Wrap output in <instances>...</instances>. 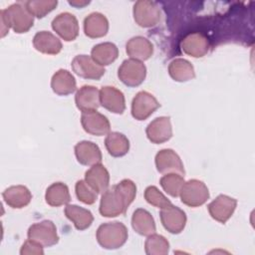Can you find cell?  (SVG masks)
I'll return each mask as SVG.
<instances>
[{
	"label": "cell",
	"mask_w": 255,
	"mask_h": 255,
	"mask_svg": "<svg viewBox=\"0 0 255 255\" xmlns=\"http://www.w3.org/2000/svg\"><path fill=\"white\" fill-rule=\"evenodd\" d=\"M182 51L194 58L203 57L209 50L208 39L201 33H190L181 42Z\"/></svg>",
	"instance_id": "17"
},
{
	"label": "cell",
	"mask_w": 255,
	"mask_h": 255,
	"mask_svg": "<svg viewBox=\"0 0 255 255\" xmlns=\"http://www.w3.org/2000/svg\"><path fill=\"white\" fill-rule=\"evenodd\" d=\"M119 56L118 47L111 43L105 42L94 46L91 52L92 59L100 66H108L112 64Z\"/></svg>",
	"instance_id": "27"
},
{
	"label": "cell",
	"mask_w": 255,
	"mask_h": 255,
	"mask_svg": "<svg viewBox=\"0 0 255 255\" xmlns=\"http://www.w3.org/2000/svg\"><path fill=\"white\" fill-rule=\"evenodd\" d=\"M85 180L98 193H104L109 188L110 173L103 164L97 163L86 171Z\"/></svg>",
	"instance_id": "19"
},
{
	"label": "cell",
	"mask_w": 255,
	"mask_h": 255,
	"mask_svg": "<svg viewBox=\"0 0 255 255\" xmlns=\"http://www.w3.org/2000/svg\"><path fill=\"white\" fill-rule=\"evenodd\" d=\"M131 226L133 230L143 236H148L155 232V223L151 214L142 208L136 209L131 217Z\"/></svg>",
	"instance_id": "26"
},
{
	"label": "cell",
	"mask_w": 255,
	"mask_h": 255,
	"mask_svg": "<svg viewBox=\"0 0 255 255\" xmlns=\"http://www.w3.org/2000/svg\"><path fill=\"white\" fill-rule=\"evenodd\" d=\"M144 250L148 255H164L168 253L169 243L162 235L152 233L145 240Z\"/></svg>",
	"instance_id": "32"
},
{
	"label": "cell",
	"mask_w": 255,
	"mask_h": 255,
	"mask_svg": "<svg viewBox=\"0 0 255 255\" xmlns=\"http://www.w3.org/2000/svg\"><path fill=\"white\" fill-rule=\"evenodd\" d=\"M53 30L65 41H73L79 34V24L77 18L69 13L59 14L52 21Z\"/></svg>",
	"instance_id": "11"
},
{
	"label": "cell",
	"mask_w": 255,
	"mask_h": 255,
	"mask_svg": "<svg viewBox=\"0 0 255 255\" xmlns=\"http://www.w3.org/2000/svg\"><path fill=\"white\" fill-rule=\"evenodd\" d=\"M136 194V186L130 179H123L102 195L100 213L105 217L125 214Z\"/></svg>",
	"instance_id": "1"
},
{
	"label": "cell",
	"mask_w": 255,
	"mask_h": 255,
	"mask_svg": "<svg viewBox=\"0 0 255 255\" xmlns=\"http://www.w3.org/2000/svg\"><path fill=\"white\" fill-rule=\"evenodd\" d=\"M144 198L149 204H151L155 207H158L160 209L168 207L172 204L170 202V200L167 197H165L164 194L162 192H160L157 187H155L153 185L145 188Z\"/></svg>",
	"instance_id": "35"
},
{
	"label": "cell",
	"mask_w": 255,
	"mask_h": 255,
	"mask_svg": "<svg viewBox=\"0 0 255 255\" xmlns=\"http://www.w3.org/2000/svg\"><path fill=\"white\" fill-rule=\"evenodd\" d=\"M98 243L105 249H118L128 239V229L122 222H108L99 226L97 230Z\"/></svg>",
	"instance_id": "3"
},
{
	"label": "cell",
	"mask_w": 255,
	"mask_h": 255,
	"mask_svg": "<svg viewBox=\"0 0 255 255\" xmlns=\"http://www.w3.org/2000/svg\"><path fill=\"white\" fill-rule=\"evenodd\" d=\"M169 76L176 82H187L195 77L193 66L185 59H175L168 66Z\"/></svg>",
	"instance_id": "29"
},
{
	"label": "cell",
	"mask_w": 255,
	"mask_h": 255,
	"mask_svg": "<svg viewBox=\"0 0 255 255\" xmlns=\"http://www.w3.org/2000/svg\"><path fill=\"white\" fill-rule=\"evenodd\" d=\"M5 202L12 208H23L27 206L32 194L30 190L24 185H13L6 188L2 194Z\"/></svg>",
	"instance_id": "22"
},
{
	"label": "cell",
	"mask_w": 255,
	"mask_h": 255,
	"mask_svg": "<svg viewBox=\"0 0 255 255\" xmlns=\"http://www.w3.org/2000/svg\"><path fill=\"white\" fill-rule=\"evenodd\" d=\"M158 101L145 91L138 92L131 102V115L137 121L146 120L159 108Z\"/></svg>",
	"instance_id": "8"
},
{
	"label": "cell",
	"mask_w": 255,
	"mask_h": 255,
	"mask_svg": "<svg viewBox=\"0 0 255 255\" xmlns=\"http://www.w3.org/2000/svg\"><path fill=\"white\" fill-rule=\"evenodd\" d=\"M100 103L105 109L114 114H123L126 109L124 94L112 86H105L100 90Z\"/></svg>",
	"instance_id": "15"
},
{
	"label": "cell",
	"mask_w": 255,
	"mask_h": 255,
	"mask_svg": "<svg viewBox=\"0 0 255 255\" xmlns=\"http://www.w3.org/2000/svg\"><path fill=\"white\" fill-rule=\"evenodd\" d=\"M1 37H4L9 28H12L16 33H26L33 26L34 18L26 7L20 3H15L1 10Z\"/></svg>",
	"instance_id": "2"
},
{
	"label": "cell",
	"mask_w": 255,
	"mask_h": 255,
	"mask_svg": "<svg viewBox=\"0 0 255 255\" xmlns=\"http://www.w3.org/2000/svg\"><path fill=\"white\" fill-rule=\"evenodd\" d=\"M58 2L55 0H38V1H27L25 3V7L27 10L30 12V14L34 17L37 18H43L45 17L48 13L53 11Z\"/></svg>",
	"instance_id": "34"
},
{
	"label": "cell",
	"mask_w": 255,
	"mask_h": 255,
	"mask_svg": "<svg viewBox=\"0 0 255 255\" xmlns=\"http://www.w3.org/2000/svg\"><path fill=\"white\" fill-rule=\"evenodd\" d=\"M66 217L71 220L78 230L89 228L94 220L92 212L78 205H67L65 208Z\"/></svg>",
	"instance_id": "28"
},
{
	"label": "cell",
	"mask_w": 255,
	"mask_h": 255,
	"mask_svg": "<svg viewBox=\"0 0 255 255\" xmlns=\"http://www.w3.org/2000/svg\"><path fill=\"white\" fill-rule=\"evenodd\" d=\"M77 108L84 112L97 111L100 107V91L94 86H83L80 88L75 96Z\"/></svg>",
	"instance_id": "18"
},
{
	"label": "cell",
	"mask_w": 255,
	"mask_h": 255,
	"mask_svg": "<svg viewBox=\"0 0 255 255\" xmlns=\"http://www.w3.org/2000/svg\"><path fill=\"white\" fill-rule=\"evenodd\" d=\"M146 136L152 143H162L172 136V128L168 117L154 119L146 128Z\"/></svg>",
	"instance_id": "16"
},
{
	"label": "cell",
	"mask_w": 255,
	"mask_h": 255,
	"mask_svg": "<svg viewBox=\"0 0 255 255\" xmlns=\"http://www.w3.org/2000/svg\"><path fill=\"white\" fill-rule=\"evenodd\" d=\"M35 49L48 55H56L62 50V43L49 31H40L33 38Z\"/></svg>",
	"instance_id": "23"
},
{
	"label": "cell",
	"mask_w": 255,
	"mask_h": 255,
	"mask_svg": "<svg viewBox=\"0 0 255 255\" xmlns=\"http://www.w3.org/2000/svg\"><path fill=\"white\" fill-rule=\"evenodd\" d=\"M46 202L54 207L68 204L71 200L68 186L63 182L52 183L45 193Z\"/></svg>",
	"instance_id": "30"
},
{
	"label": "cell",
	"mask_w": 255,
	"mask_h": 255,
	"mask_svg": "<svg viewBox=\"0 0 255 255\" xmlns=\"http://www.w3.org/2000/svg\"><path fill=\"white\" fill-rule=\"evenodd\" d=\"M160 220L163 227L172 234L180 233L186 224V215L177 206L170 205L160 210Z\"/></svg>",
	"instance_id": "14"
},
{
	"label": "cell",
	"mask_w": 255,
	"mask_h": 255,
	"mask_svg": "<svg viewBox=\"0 0 255 255\" xmlns=\"http://www.w3.org/2000/svg\"><path fill=\"white\" fill-rule=\"evenodd\" d=\"M184 182L185 181L183 175L177 173H166L159 180V183L163 190L172 197L179 196L180 190Z\"/></svg>",
	"instance_id": "33"
},
{
	"label": "cell",
	"mask_w": 255,
	"mask_h": 255,
	"mask_svg": "<svg viewBox=\"0 0 255 255\" xmlns=\"http://www.w3.org/2000/svg\"><path fill=\"white\" fill-rule=\"evenodd\" d=\"M81 124L86 132L97 136L106 135L111 129V125L107 117L97 111L82 113Z\"/></svg>",
	"instance_id": "9"
},
{
	"label": "cell",
	"mask_w": 255,
	"mask_h": 255,
	"mask_svg": "<svg viewBox=\"0 0 255 255\" xmlns=\"http://www.w3.org/2000/svg\"><path fill=\"white\" fill-rule=\"evenodd\" d=\"M105 145L109 153L115 157L127 154L129 149V141L128 137L117 131L108 133L105 139Z\"/></svg>",
	"instance_id": "31"
},
{
	"label": "cell",
	"mask_w": 255,
	"mask_h": 255,
	"mask_svg": "<svg viewBox=\"0 0 255 255\" xmlns=\"http://www.w3.org/2000/svg\"><path fill=\"white\" fill-rule=\"evenodd\" d=\"M43 247L44 246H42L40 243L28 238V240L22 245L20 253L22 255H25V254H32V255H34V254H36V255L43 254L44 253Z\"/></svg>",
	"instance_id": "37"
},
{
	"label": "cell",
	"mask_w": 255,
	"mask_h": 255,
	"mask_svg": "<svg viewBox=\"0 0 255 255\" xmlns=\"http://www.w3.org/2000/svg\"><path fill=\"white\" fill-rule=\"evenodd\" d=\"M75 154L78 161L84 165H94L101 163L102 152L99 146L88 140H83L75 145Z\"/></svg>",
	"instance_id": "20"
},
{
	"label": "cell",
	"mask_w": 255,
	"mask_h": 255,
	"mask_svg": "<svg viewBox=\"0 0 255 255\" xmlns=\"http://www.w3.org/2000/svg\"><path fill=\"white\" fill-rule=\"evenodd\" d=\"M73 71L84 79L100 80L104 74L105 69L98 65L90 56L78 55L72 61Z\"/></svg>",
	"instance_id": "10"
},
{
	"label": "cell",
	"mask_w": 255,
	"mask_h": 255,
	"mask_svg": "<svg viewBox=\"0 0 255 255\" xmlns=\"http://www.w3.org/2000/svg\"><path fill=\"white\" fill-rule=\"evenodd\" d=\"M135 23L143 28L155 26L160 20V10L155 2L140 0L133 5Z\"/></svg>",
	"instance_id": "6"
},
{
	"label": "cell",
	"mask_w": 255,
	"mask_h": 255,
	"mask_svg": "<svg viewBox=\"0 0 255 255\" xmlns=\"http://www.w3.org/2000/svg\"><path fill=\"white\" fill-rule=\"evenodd\" d=\"M51 88L55 94L59 96H67L75 92L76 80L69 71L60 69L52 77Z\"/></svg>",
	"instance_id": "25"
},
{
	"label": "cell",
	"mask_w": 255,
	"mask_h": 255,
	"mask_svg": "<svg viewBox=\"0 0 255 255\" xmlns=\"http://www.w3.org/2000/svg\"><path fill=\"white\" fill-rule=\"evenodd\" d=\"M90 2L89 1H69V4L70 5H72V6H76V7H78V8H82V7H84L85 5H88Z\"/></svg>",
	"instance_id": "38"
},
{
	"label": "cell",
	"mask_w": 255,
	"mask_h": 255,
	"mask_svg": "<svg viewBox=\"0 0 255 255\" xmlns=\"http://www.w3.org/2000/svg\"><path fill=\"white\" fill-rule=\"evenodd\" d=\"M237 205L236 199L220 194L208 204L210 216L220 223H225L233 214Z\"/></svg>",
	"instance_id": "13"
},
{
	"label": "cell",
	"mask_w": 255,
	"mask_h": 255,
	"mask_svg": "<svg viewBox=\"0 0 255 255\" xmlns=\"http://www.w3.org/2000/svg\"><path fill=\"white\" fill-rule=\"evenodd\" d=\"M126 50L130 59L145 61L151 57L153 53V46L146 38L136 36L128 41Z\"/></svg>",
	"instance_id": "21"
},
{
	"label": "cell",
	"mask_w": 255,
	"mask_h": 255,
	"mask_svg": "<svg viewBox=\"0 0 255 255\" xmlns=\"http://www.w3.org/2000/svg\"><path fill=\"white\" fill-rule=\"evenodd\" d=\"M109 30V22L105 15L94 12L84 20L85 34L90 38H100L105 36Z\"/></svg>",
	"instance_id": "24"
},
{
	"label": "cell",
	"mask_w": 255,
	"mask_h": 255,
	"mask_svg": "<svg viewBox=\"0 0 255 255\" xmlns=\"http://www.w3.org/2000/svg\"><path fill=\"white\" fill-rule=\"evenodd\" d=\"M146 68L141 61L134 59L125 60L119 68L118 76L128 87H137L145 79Z\"/></svg>",
	"instance_id": "5"
},
{
	"label": "cell",
	"mask_w": 255,
	"mask_h": 255,
	"mask_svg": "<svg viewBox=\"0 0 255 255\" xmlns=\"http://www.w3.org/2000/svg\"><path fill=\"white\" fill-rule=\"evenodd\" d=\"M156 169L160 173H177L184 175L183 163L178 154L169 148L159 150L155 155Z\"/></svg>",
	"instance_id": "12"
},
{
	"label": "cell",
	"mask_w": 255,
	"mask_h": 255,
	"mask_svg": "<svg viewBox=\"0 0 255 255\" xmlns=\"http://www.w3.org/2000/svg\"><path fill=\"white\" fill-rule=\"evenodd\" d=\"M179 196L181 202L190 207L204 204L209 198V191L204 182L198 179H190L184 182Z\"/></svg>",
	"instance_id": "4"
},
{
	"label": "cell",
	"mask_w": 255,
	"mask_h": 255,
	"mask_svg": "<svg viewBox=\"0 0 255 255\" xmlns=\"http://www.w3.org/2000/svg\"><path fill=\"white\" fill-rule=\"evenodd\" d=\"M28 238L40 243L44 247H50L58 243L59 236L55 224L50 220H44L32 224L28 229Z\"/></svg>",
	"instance_id": "7"
},
{
	"label": "cell",
	"mask_w": 255,
	"mask_h": 255,
	"mask_svg": "<svg viewBox=\"0 0 255 255\" xmlns=\"http://www.w3.org/2000/svg\"><path fill=\"white\" fill-rule=\"evenodd\" d=\"M76 195L80 201L85 204H93L96 202L98 197V192L92 188L86 180H79L75 186Z\"/></svg>",
	"instance_id": "36"
}]
</instances>
